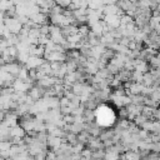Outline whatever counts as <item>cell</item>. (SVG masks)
<instances>
[]
</instances>
